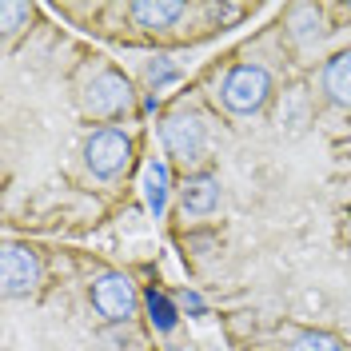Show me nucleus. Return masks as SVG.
Instances as JSON below:
<instances>
[{
    "mask_svg": "<svg viewBox=\"0 0 351 351\" xmlns=\"http://www.w3.org/2000/svg\"><path fill=\"white\" fill-rule=\"evenodd\" d=\"M219 96H223V108L236 112V116H252L267 104L271 96V76L263 64H236L223 84H219Z\"/></svg>",
    "mask_w": 351,
    "mask_h": 351,
    "instance_id": "nucleus-1",
    "label": "nucleus"
},
{
    "mask_svg": "<svg viewBox=\"0 0 351 351\" xmlns=\"http://www.w3.org/2000/svg\"><path fill=\"white\" fill-rule=\"evenodd\" d=\"M84 164L100 180H116L132 164V136L120 128H100L88 136L84 144Z\"/></svg>",
    "mask_w": 351,
    "mask_h": 351,
    "instance_id": "nucleus-2",
    "label": "nucleus"
},
{
    "mask_svg": "<svg viewBox=\"0 0 351 351\" xmlns=\"http://www.w3.org/2000/svg\"><path fill=\"white\" fill-rule=\"evenodd\" d=\"M160 140H164V152L172 156L176 164H184V168L204 160V152H208V128H204V120L196 112L168 116L164 128H160Z\"/></svg>",
    "mask_w": 351,
    "mask_h": 351,
    "instance_id": "nucleus-3",
    "label": "nucleus"
},
{
    "mask_svg": "<svg viewBox=\"0 0 351 351\" xmlns=\"http://www.w3.org/2000/svg\"><path fill=\"white\" fill-rule=\"evenodd\" d=\"M132 108V84L128 76H120L116 68H100L92 80L84 84V112L88 116H124Z\"/></svg>",
    "mask_w": 351,
    "mask_h": 351,
    "instance_id": "nucleus-4",
    "label": "nucleus"
},
{
    "mask_svg": "<svg viewBox=\"0 0 351 351\" xmlns=\"http://www.w3.org/2000/svg\"><path fill=\"white\" fill-rule=\"evenodd\" d=\"M92 307L108 324H128L136 315V287L124 271H104L92 280Z\"/></svg>",
    "mask_w": 351,
    "mask_h": 351,
    "instance_id": "nucleus-5",
    "label": "nucleus"
},
{
    "mask_svg": "<svg viewBox=\"0 0 351 351\" xmlns=\"http://www.w3.org/2000/svg\"><path fill=\"white\" fill-rule=\"evenodd\" d=\"M0 284H4V295H12V300L32 295L36 284H40V256L32 247L8 243L4 256H0Z\"/></svg>",
    "mask_w": 351,
    "mask_h": 351,
    "instance_id": "nucleus-6",
    "label": "nucleus"
},
{
    "mask_svg": "<svg viewBox=\"0 0 351 351\" xmlns=\"http://www.w3.org/2000/svg\"><path fill=\"white\" fill-rule=\"evenodd\" d=\"M128 16L140 24V28L160 32V28H172L180 16H188V4H184V0H132Z\"/></svg>",
    "mask_w": 351,
    "mask_h": 351,
    "instance_id": "nucleus-7",
    "label": "nucleus"
},
{
    "mask_svg": "<svg viewBox=\"0 0 351 351\" xmlns=\"http://www.w3.org/2000/svg\"><path fill=\"white\" fill-rule=\"evenodd\" d=\"M180 208H184L188 216H212V212L219 208L216 176H208V172L188 176V180H184V188H180Z\"/></svg>",
    "mask_w": 351,
    "mask_h": 351,
    "instance_id": "nucleus-8",
    "label": "nucleus"
},
{
    "mask_svg": "<svg viewBox=\"0 0 351 351\" xmlns=\"http://www.w3.org/2000/svg\"><path fill=\"white\" fill-rule=\"evenodd\" d=\"M324 92H328L331 104L351 108V48L348 52H335L324 64Z\"/></svg>",
    "mask_w": 351,
    "mask_h": 351,
    "instance_id": "nucleus-9",
    "label": "nucleus"
},
{
    "mask_svg": "<svg viewBox=\"0 0 351 351\" xmlns=\"http://www.w3.org/2000/svg\"><path fill=\"white\" fill-rule=\"evenodd\" d=\"M144 199L156 216H164V204H168V164L164 160H148L144 168Z\"/></svg>",
    "mask_w": 351,
    "mask_h": 351,
    "instance_id": "nucleus-10",
    "label": "nucleus"
},
{
    "mask_svg": "<svg viewBox=\"0 0 351 351\" xmlns=\"http://www.w3.org/2000/svg\"><path fill=\"white\" fill-rule=\"evenodd\" d=\"M144 304H148V315H152V324H156V331H172L176 328V307H172V300L164 295V291H148L144 295Z\"/></svg>",
    "mask_w": 351,
    "mask_h": 351,
    "instance_id": "nucleus-11",
    "label": "nucleus"
},
{
    "mask_svg": "<svg viewBox=\"0 0 351 351\" xmlns=\"http://www.w3.org/2000/svg\"><path fill=\"white\" fill-rule=\"evenodd\" d=\"M287 351H343V343L335 335H328V331H304V335L291 339Z\"/></svg>",
    "mask_w": 351,
    "mask_h": 351,
    "instance_id": "nucleus-12",
    "label": "nucleus"
},
{
    "mask_svg": "<svg viewBox=\"0 0 351 351\" xmlns=\"http://www.w3.org/2000/svg\"><path fill=\"white\" fill-rule=\"evenodd\" d=\"M28 21H32V8L28 4H12V0L0 4V28H4V36H16L21 24H28Z\"/></svg>",
    "mask_w": 351,
    "mask_h": 351,
    "instance_id": "nucleus-13",
    "label": "nucleus"
},
{
    "mask_svg": "<svg viewBox=\"0 0 351 351\" xmlns=\"http://www.w3.org/2000/svg\"><path fill=\"white\" fill-rule=\"evenodd\" d=\"M148 80H152L156 88L168 84V80H176V68L168 64V56H164V60H156V64H148Z\"/></svg>",
    "mask_w": 351,
    "mask_h": 351,
    "instance_id": "nucleus-14",
    "label": "nucleus"
},
{
    "mask_svg": "<svg viewBox=\"0 0 351 351\" xmlns=\"http://www.w3.org/2000/svg\"><path fill=\"white\" fill-rule=\"evenodd\" d=\"M184 304H188V311H196V315H199V311H204V304H199V295H188Z\"/></svg>",
    "mask_w": 351,
    "mask_h": 351,
    "instance_id": "nucleus-15",
    "label": "nucleus"
}]
</instances>
